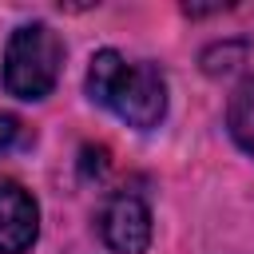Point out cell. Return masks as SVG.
<instances>
[{"label":"cell","mask_w":254,"mask_h":254,"mask_svg":"<svg viewBox=\"0 0 254 254\" xmlns=\"http://www.w3.org/2000/svg\"><path fill=\"white\" fill-rule=\"evenodd\" d=\"M87 95L139 131L155 127L167 111V83H163L159 67H151L143 60H127L111 48L95 52V60L87 67Z\"/></svg>","instance_id":"obj_1"},{"label":"cell","mask_w":254,"mask_h":254,"mask_svg":"<svg viewBox=\"0 0 254 254\" xmlns=\"http://www.w3.org/2000/svg\"><path fill=\"white\" fill-rule=\"evenodd\" d=\"M64 64V44L48 24H24L12 32L8 52H4V87L16 99H44Z\"/></svg>","instance_id":"obj_2"},{"label":"cell","mask_w":254,"mask_h":254,"mask_svg":"<svg viewBox=\"0 0 254 254\" xmlns=\"http://www.w3.org/2000/svg\"><path fill=\"white\" fill-rule=\"evenodd\" d=\"M99 234L115 254H143L151 242V210L139 194H111L99 210Z\"/></svg>","instance_id":"obj_3"},{"label":"cell","mask_w":254,"mask_h":254,"mask_svg":"<svg viewBox=\"0 0 254 254\" xmlns=\"http://www.w3.org/2000/svg\"><path fill=\"white\" fill-rule=\"evenodd\" d=\"M40 234L36 198L20 183H0V254H24Z\"/></svg>","instance_id":"obj_4"},{"label":"cell","mask_w":254,"mask_h":254,"mask_svg":"<svg viewBox=\"0 0 254 254\" xmlns=\"http://www.w3.org/2000/svg\"><path fill=\"white\" fill-rule=\"evenodd\" d=\"M226 127H230L234 143H238L246 155H254V75H246V79L234 87L230 107H226Z\"/></svg>","instance_id":"obj_5"},{"label":"cell","mask_w":254,"mask_h":254,"mask_svg":"<svg viewBox=\"0 0 254 254\" xmlns=\"http://www.w3.org/2000/svg\"><path fill=\"white\" fill-rule=\"evenodd\" d=\"M28 139V131H24V123L16 119V115H8V111H0V151H12V147H20Z\"/></svg>","instance_id":"obj_6"}]
</instances>
